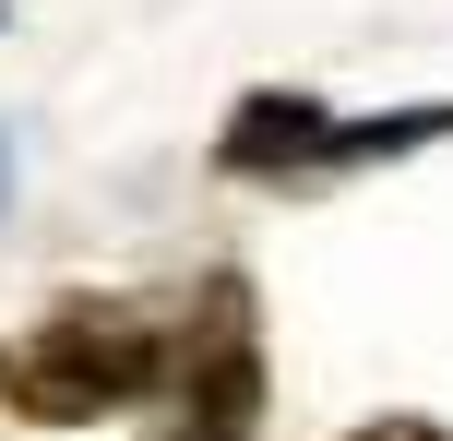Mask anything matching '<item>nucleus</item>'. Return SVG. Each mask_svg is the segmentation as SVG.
Returning <instances> with one entry per match:
<instances>
[{
    "mask_svg": "<svg viewBox=\"0 0 453 441\" xmlns=\"http://www.w3.org/2000/svg\"><path fill=\"white\" fill-rule=\"evenodd\" d=\"M239 179H322V156H334V108L322 95H239V119H226L215 143Z\"/></svg>",
    "mask_w": 453,
    "mask_h": 441,
    "instance_id": "7ed1b4c3",
    "label": "nucleus"
},
{
    "mask_svg": "<svg viewBox=\"0 0 453 441\" xmlns=\"http://www.w3.org/2000/svg\"><path fill=\"white\" fill-rule=\"evenodd\" d=\"M0 203H12V156H0Z\"/></svg>",
    "mask_w": 453,
    "mask_h": 441,
    "instance_id": "39448f33",
    "label": "nucleus"
},
{
    "mask_svg": "<svg viewBox=\"0 0 453 441\" xmlns=\"http://www.w3.org/2000/svg\"><path fill=\"white\" fill-rule=\"evenodd\" d=\"M167 382V323L156 310H60V323L12 334L0 346V406L36 430H84V418H119Z\"/></svg>",
    "mask_w": 453,
    "mask_h": 441,
    "instance_id": "f257e3e1",
    "label": "nucleus"
},
{
    "mask_svg": "<svg viewBox=\"0 0 453 441\" xmlns=\"http://www.w3.org/2000/svg\"><path fill=\"white\" fill-rule=\"evenodd\" d=\"M346 441H441L430 418H370V430H346Z\"/></svg>",
    "mask_w": 453,
    "mask_h": 441,
    "instance_id": "20e7f679",
    "label": "nucleus"
},
{
    "mask_svg": "<svg viewBox=\"0 0 453 441\" xmlns=\"http://www.w3.org/2000/svg\"><path fill=\"white\" fill-rule=\"evenodd\" d=\"M167 382H180V406H167L156 441H250V418H263V323H250L239 275H203L191 323L167 334Z\"/></svg>",
    "mask_w": 453,
    "mask_h": 441,
    "instance_id": "f03ea898",
    "label": "nucleus"
}]
</instances>
